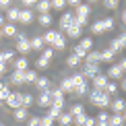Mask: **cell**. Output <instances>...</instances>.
Instances as JSON below:
<instances>
[{
	"mask_svg": "<svg viewBox=\"0 0 126 126\" xmlns=\"http://www.w3.org/2000/svg\"><path fill=\"white\" fill-rule=\"evenodd\" d=\"M27 68H29V60L25 58V56H21V58H15V70L25 72Z\"/></svg>",
	"mask_w": 126,
	"mask_h": 126,
	"instance_id": "5bb4252c",
	"label": "cell"
},
{
	"mask_svg": "<svg viewBox=\"0 0 126 126\" xmlns=\"http://www.w3.org/2000/svg\"><path fill=\"white\" fill-rule=\"evenodd\" d=\"M4 21H8V23H17V21H19V8L17 6H10L8 10H6V19H4Z\"/></svg>",
	"mask_w": 126,
	"mask_h": 126,
	"instance_id": "9a60e30c",
	"label": "cell"
},
{
	"mask_svg": "<svg viewBox=\"0 0 126 126\" xmlns=\"http://www.w3.org/2000/svg\"><path fill=\"white\" fill-rule=\"evenodd\" d=\"M27 126H41L39 116H31V118H29V122H27Z\"/></svg>",
	"mask_w": 126,
	"mask_h": 126,
	"instance_id": "f6af8a7d",
	"label": "cell"
},
{
	"mask_svg": "<svg viewBox=\"0 0 126 126\" xmlns=\"http://www.w3.org/2000/svg\"><path fill=\"white\" fill-rule=\"evenodd\" d=\"M10 60H15V52L13 50L0 52V62H2V64H6V62H10Z\"/></svg>",
	"mask_w": 126,
	"mask_h": 126,
	"instance_id": "4316f807",
	"label": "cell"
},
{
	"mask_svg": "<svg viewBox=\"0 0 126 126\" xmlns=\"http://www.w3.org/2000/svg\"><path fill=\"white\" fill-rule=\"evenodd\" d=\"M50 48L54 50V52H56V50H64V48H66V35H62L60 31H58V37L54 39V44H52Z\"/></svg>",
	"mask_w": 126,
	"mask_h": 126,
	"instance_id": "7c38bea8",
	"label": "cell"
},
{
	"mask_svg": "<svg viewBox=\"0 0 126 126\" xmlns=\"http://www.w3.org/2000/svg\"><path fill=\"white\" fill-rule=\"evenodd\" d=\"M72 93H77V95H85V93H87V83H83V85H77Z\"/></svg>",
	"mask_w": 126,
	"mask_h": 126,
	"instance_id": "60d3db41",
	"label": "cell"
},
{
	"mask_svg": "<svg viewBox=\"0 0 126 126\" xmlns=\"http://www.w3.org/2000/svg\"><path fill=\"white\" fill-rule=\"evenodd\" d=\"M29 48L31 50H44V39H41V35H33V37L29 39Z\"/></svg>",
	"mask_w": 126,
	"mask_h": 126,
	"instance_id": "2e32d148",
	"label": "cell"
},
{
	"mask_svg": "<svg viewBox=\"0 0 126 126\" xmlns=\"http://www.w3.org/2000/svg\"><path fill=\"white\" fill-rule=\"evenodd\" d=\"M62 112H64V110H62V106H50V108H48V116H50V118H54V120L58 118Z\"/></svg>",
	"mask_w": 126,
	"mask_h": 126,
	"instance_id": "f1b7e54d",
	"label": "cell"
},
{
	"mask_svg": "<svg viewBox=\"0 0 126 126\" xmlns=\"http://www.w3.org/2000/svg\"><path fill=\"white\" fill-rule=\"evenodd\" d=\"M41 52H44V54H41V58H46V60L50 62V60H52V56H54V50H52L50 46H48V48H44Z\"/></svg>",
	"mask_w": 126,
	"mask_h": 126,
	"instance_id": "f35d334b",
	"label": "cell"
},
{
	"mask_svg": "<svg viewBox=\"0 0 126 126\" xmlns=\"http://www.w3.org/2000/svg\"><path fill=\"white\" fill-rule=\"evenodd\" d=\"M0 126H4V124H2V122H0Z\"/></svg>",
	"mask_w": 126,
	"mask_h": 126,
	"instance_id": "680465c9",
	"label": "cell"
},
{
	"mask_svg": "<svg viewBox=\"0 0 126 126\" xmlns=\"http://www.w3.org/2000/svg\"><path fill=\"white\" fill-rule=\"evenodd\" d=\"M66 35H68V37H79V35H81V27L75 25V19H72V25L66 29Z\"/></svg>",
	"mask_w": 126,
	"mask_h": 126,
	"instance_id": "d4e9b609",
	"label": "cell"
},
{
	"mask_svg": "<svg viewBox=\"0 0 126 126\" xmlns=\"http://www.w3.org/2000/svg\"><path fill=\"white\" fill-rule=\"evenodd\" d=\"M97 75H99V64H83V77H85V81L97 77Z\"/></svg>",
	"mask_w": 126,
	"mask_h": 126,
	"instance_id": "8992f818",
	"label": "cell"
},
{
	"mask_svg": "<svg viewBox=\"0 0 126 126\" xmlns=\"http://www.w3.org/2000/svg\"><path fill=\"white\" fill-rule=\"evenodd\" d=\"M89 99H91V103H93V106H97V108H108V106H110V101H112V97H110L108 93H103V91H95V89L89 93Z\"/></svg>",
	"mask_w": 126,
	"mask_h": 126,
	"instance_id": "6da1fadb",
	"label": "cell"
},
{
	"mask_svg": "<svg viewBox=\"0 0 126 126\" xmlns=\"http://www.w3.org/2000/svg\"><path fill=\"white\" fill-rule=\"evenodd\" d=\"M23 6L27 10H31V6H35V2H33V0H23Z\"/></svg>",
	"mask_w": 126,
	"mask_h": 126,
	"instance_id": "c3c4849f",
	"label": "cell"
},
{
	"mask_svg": "<svg viewBox=\"0 0 126 126\" xmlns=\"http://www.w3.org/2000/svg\"><path fill=\"white\" fill-rule=\"evenodd\" d=\"M72 122H75L77 126H83V122H85V114H83V116H77V118H72Z\"/></svg>",
	"mask_w": 126,
	"mask_h": 126,
	"instance_id": "bcb514c9",
	"label": "cell"
},
{
	"mask_svg": "<svg viewBox=\"0 0 126 126\" xmlns=\"http://www.w3.org/2000/svg\"><path fill=\"white\" fill-rule=\"evenodd\" d=\"M106 77H110L112 81L120 79V77H122V70H120V66H118V64H112V66L108 68V75H106Z\"/></svg>",
	"mask_w": 126,
	"mask_h": 126,
	"instance_id": "ac0fdd59",
	"label": "cell"
},
{
	"mask_svg": "<svg viewBox=\"0 0 126 126\" xmlns=\"http://www.w3.org/2000/svg\"><path fill=\"white\" fill-rule=\"evenodd\" d=\"M6 106L10 110H17V108H23V93H15V91H10V95L6 97Z\"/></svg>",
	"mask_w": 126,
	"mask_h": 126,
	"instance_id": "3957f363",
	"label": "cell"
},
{
	"mask_svg": "<svg viewBox=\"0 0 126 126\" xmlns=\"http://www.w3.org/2000/svg\"><path fill=\"white\" fill-rule=\"evenodd\" d=\"M116 91H118V85H116V81H108V85H106V89H103V93H108V95L112 97Z\"/></svg>",
	"mask_w": 126,
	"mask_h": 126,
	"instance_id": "d6a6232c",
	"label": "cell"
},
{
	"mask_svg": "<svg viewBox=\"0 0 126 126\" xmlns=\"http://www.w3.org/2000/svg\"><path fill=\"white\" fill-rule=\"evenodd\" d=\"M83 126H95V118H89V116H85V122H83Z\"/></svg>",
	"mask_w": 126,
	"mask_h": 126,
	"instance_id": "7dc6e473",
	"label": "cell"
},
{
	"mask_svg": "<svg viewBox=\"0 0 126 126\" xmlns=\"http://www.w3.org/2000/svg\"><path fill=\"white\" fill-rule=\"evenodd\" d=\"M58 37V31H54V29H50V31H46L44 35H41V39H44V44H54V39Z\"/></svg>",
	"mask_w": 126,
	"mask_h": 126,
	"instance_id": "603a6c76",
	"label": "cell"
},
{
	"mask_svg": "<svg viewBox=\"0 0 126 126\" xmlns=\"http://www.w3.org/2000/svg\"><path fill=\"white\" fill-rule=\"evenodd\" d=\"M39 122H41V126H54V118H50V116H39Z\"/></svg>",
	"mask_w": 126,
	"mask_h": 126,
	"instance_id": "ab89813d",
	"label": "cell"
},
{
	"mask_svg": "<svg viewBox=\"0 0 126 126\" xmlns=\"http://www.w3.org/2000/svg\"><path fill=\"white\" fill-rule=\"evenodd\" d=\"M95 126H108V120H95Z\"/></svg>",
	"mask_w": 126,
	"mask_h": 126,
	"instance_id": "f5cc1de1",
	"label": "cell"
},
{
	"mask_svg": "<svg viewBox=\"0 0 126 126\" xmlns=\"http://www.w3.org/2000/svg\"><path fill=\"white\" fill-rule=\"evenodd\" d=\"M58 122H60V126H68V124L72 122V116L68 112H62L60 116H58Z\"/></svg>",
	"mask_w": 126,
	"mask_h": 126,
	"instance_id": "4dcf8cb0",
	"label": "cell"
},
{
	"mask_svg": "<svg viewBox=\"0 0 126 126\" xmlns=\"http://www.w3.org/2000/svg\"><path fill=\"white\" fill-rule=\"evenodd\" d=\"M31 21H33V10L19 8V23H23V25H29Z\"/></svg>",
	"mask_w": 126,
	"mask_h": 126,
	"instance_id": "30bf717a",
	"label": "cell"
},
{
	"mask_svg": "<svg viewBox=\"0 0 126 126\" xmlns=\"http://www.w3.org/2000/svg\"><path fill=\"white\" fill-rule=\"evenodd\" d=\"M103 6H106L108 10H114V8H118V2H116V0H106Z\"/></svg>",
	"mask_w": 126,
	"mask_h": 126,
	"instance_id": "ee69618b",
	"label": "cell"
},
{
	"mask_svg": "<svg viewBox=\"0 0 126 126\" xmlns=\"http://www.w3.org/2000/svg\"><path fill=\"white\" fill-rule=\"evenodd\" d=\"M58 89H60L62 93H72V91H75V83H72V79H70V77H68V79H62Z\"/></svg>",
	"mask_w": 126,
	"mask_h": 126,
	"instance_id": "8fae6325",
	"label": "cell"
},
{
	"mask_svg": "<svg viewBox=\"0 0 126 126\" xmlns=\"http://www.w3.org/2000/svg\"><path fill=\"white\" fill-rule=\"evenodd\" d=\"M72 15H75V19L83 21V23H87V17H89V6H87V4H79V6H77V13H72Z\"/></svg>",
	"mask_w": 126,
	"mask_h": 126,
	"instance_id": "9c48e42d",
	"label": "cell"
},
{
	"mask_svg": "<svg viewBox=\"0 0 126 126\" xmlns=\"http://www.w3.org/2000/svg\"><path fill=\"white\" fill-rule=\"evenodd\" d=\"M72 19H75V15H72L70 10L62 13V17H60V29H62V31H66V29L72 25Z\"/></svg>",
	"mask_w": 126,
	"mask_h": 126,
	"instance_id": "ba28073f",
	"label": "cell"
},
{
	"mask_svg": "<svg viewBox=\"0 0 126 126\" xmlns=\"http://www.w3.org/2000/svg\"><path fill=\"white\" fill-rule=\"evenodd\" d=\"M66 64L75 68V66H79V64H81V58H79V56H75V54H70V56L66 58Z\"/></svg>",
	"mask_w": 126,
	"mask_h": 126,
	"instance_id": "d590c367",
	"label": "cell"
},
{
	"mask_svg": "<svg viewBox=\"0 0 126 126\" xmlns=\"http://www.w3.org/2000/svg\"><path fill=\"white\" fill-rule=\"evenodd\" d=\"M112 60H114V52H110V50L99 52V62H112Z\"/></svg>",
	"mask_w": 126,
	"mask_h": 126,
	"instance_id": "1f68e13d",
	"label": "cell"
},
{
	"mask_svg": "<svg viewBox=\"0 0 126 126\" xmlns=\"http://www.w3.org/2000/svg\"><path fill=\"white\" fill-rule=\"evenodd\" d=\"M0 103H2V101H0Z\"/></svg>",
	"mask_w": 126,
	"mask_h": 126,
	"instance_id": "91938a15",
	"label": "cell"
},
{
	"mask_svg": "<svg viewBox=\"0 0 126 126\" xmlns=\"http://www.w3.org/2000/svg\"><path fill=\"white\" fill-rule=\"evenodd\" d=\"M10 81L17 83V85H25V81H23V72H19V70H15L13 75H10Z\"/></svg>",
	"mask_w": 126,
	"mask_h": 126,
	"instance_id": "836d02e7",
	"label": "cell"
},
{
	"mask_svg": "<svg viewBox=\"0 0 126 126\" xmlns=\"http://www.w3.org/2000/svg\"><path fill=\"white\" fill-rule=\"evenodd\" d=\"M122 124H124V116H122V114L108 116V126H122Z\"/></svg>",
	"mask_w": 126,
	"mask_h": 126,
	"instance_id": "d6986e66",
	"label": "cell"
},
{
	"mask_svg": "<svg viewBox=\"0 0 126 126\" xmlns=\"http://www.w3.org/2000/svg\"><path fill=\"white\" fill-rule=\"evenodd\" d=\"M95 120H108V114L106 112H99V116H95Z\"/></svg>",
	"mask_w": 126,
	"mask_h": 126,
	"instance_id": "816d5d0a",
	"label": "cell"
},
{
	"mask_svg": "<svg viewBox=\"0 0 126 126\" xmlns=\"http://www.w3.org/2000/svg\"><path fill=\"white\" fill-rule=\"evenodd\" d=\"M68 114H70L72 118H77V116H83V114H85V108H83L81 103H75V106H72V110H70Z\"/></svg>",
	"mask_w": 126,
	"mask_h": 126,
	"instance_id": "f546056e",
	"label": "cell"
},
{
	"mask_svg": "<svg viewBox=\"0 0 126 126\" xmlns=\"http://www.w3.org/2000/svg\"><path fill=\"white\" fill-rule=\"evenodd\" d=\"M4 25V17H2V13H0V27Z\"/></svg>",
	"mask_w": 126,
	"mask_h": 126,
	"instance_id": "11a10c76",
	"label": "cell"
},
{
	"mask_svg": "<svg viewBox=\"0 0 126 126\" xmlns=\"http://www.w3.org/2000/svg\"><path fill=\"white\" fill-rule=\"evenodd\" d=\"M35 8L39 10V15L50 13V0H39V2H35Z\"/></svg>",
	"mask_w": 126,
	"mask_h": 126,
	"instance_id": "484cf974",
	"label": "cell"
},
{
	"mask_svg": "<svg viewBox=\"0 0 126 126\" xmlns=\"http://www.w3.org/2000/svg\"><path fill=\"white\" fill-rule=\"evenodd\" d=\"M77 46H79V48H81L83 52H89V50L93 48V39H91V37H85V39H81V41H79Z\"/></svg>",
	"mask_w": 126,
	"mask_h": 126,
	"instance_id": "83f0119b",
	"label": "cell"
},
{
	"mask_svg": "<svg viewBox=\"0 0 126 126\" xmlns=\"http://www.w3.org/2000/svg\"><path fill=\"white\" fill-rule=\"evenodd\" d=\"M13 118L17 120V122H23V120H27V110L25 108H17V110H13Z\"/></svg>",
	"mask_w": 126,
	"mask_h": 126,
	"instance_id": "44dd1931",
	"label": "cell"
},
{
	"mask_svg": "<svg viewBox=\"0 0 126 126\" xmlns=\"http://www.w3.org/2000/svg\"><path fill=\"white\" fill-rule=\"evenodd\" d=\"M93 33H103V31H110V29H114V19L112 17H106V19H99L93 23Z\"/></svg>",
	"mask_w": 126,
	"mask_h": 126,
	"instance_id": "7a4b0ae2",
	"label": "cell"
},
{
	"mask_svg": "<svg viewBox=\"0 0 126 126\" xmlns=\"http://www.w3.org/2000/svg\"><path fill=\"white\" fill-rule=\"evenodd\" d=\"M106 85H108V77H106V75L99 72L97 77H93V89H95V91H103Z\"/></svg>",
	"mask_w": 126,
	"mask_h": 126,
	"instance_id": "52a82bcc",
	"label": "cell"
},
{
	"mask_svg": "<svg viewBox=\"0 0 126 126\" xmlns=\"http://www.w3.org/2000/svg\"><path fill=\"white\" fill-rule=\"evenodd\" d=\"M2 87H4V83H2V81H0V89H2Z\"/></svg>",
	"mask_w": 126,
	"mask_h": 126,
	"instance_id": "9f6ffc18",
	"label": "cell"
},
{
	"mask_svg": "<svg viewBox=\"0 0 126 126\" xmlns=\"http://www.w3.org/2000/svg\"><path fill=\"white\" fill-rule=\"evenodd\" d=\"M23 81H25V85L35 83V81H37V72H35V70H29V68H27V70L23 72Z\"/></svg>",
	"mask_w": 126,
	"mask_h": 126,
	"instance_id": "cb8c5ba5",
	"label": "cell"
},
{
	"mask_svg": "<svg viewBox=\"0 0 126 126\" xmlns=\"http://www.w3.org/2000/svg\"><path fill=\"white\" fill-rule=\"evenodd\" d=\"M124 46H126V35H120V37H116V39H112L110 41V52H120V50H124Z\"/></svg>",
	"mask_w": 126,
	"mask_h": 126,
	"instance_id": "5b68a950",
	"label": "cell"
},
{
	"mask_svg": "<svg viewBox=\"0 0 126 126\" xmlns=\"http://www.w3.org/2000/svg\"><path fill=\"white\" fill-rule=\"evenodd\" d=\"M8 95H10V89L4 85L2 89H0V101H6V97H8Z\"/></svg>",
	"mask_w": 126,
	"mask_h": 126,
	"instance_id": "7bdbcfd3",
	"label": "cell"
},
{
	"mask_svg": "<svg viewBox=\"0 0 126 126\" xmlns=\"http://www.w3.org/2000/svg\"><path fill=\"white\" fill-rule=\"evenodd\" d=\"M35 87H37L41 93H44V91H50V81H48L46 77H37V81H35Z\"/></svg>",
	"mask_w": 126,
	"mask_h": 126,
	"instance_id": "ffe728a7",
	"label": "cell"
},
{
	"mask_svg": "<svg viewBox=\"0 0 126 126\" xmlns=\"http://www.w3.org/2000/svg\"><path fill=\"white\" fill-rule=\"evenodd\" d=\"M37 106H39V108H50V106H52L50 91H44V93H39V97H37Z\"/></svg>",
	"mask_w": 126,
	"mask_h": 126,
	"instance_id": "4fadbf2b",
	"label": "cell"
},
{
	"mask_svg": "<svg viewBox=\"0 0 126 126\" xmlns=\"http://www.w3.org/2000/svg\"><path fill=\"white\" fill-rule=\"evenodd\" d=\"M0 8H10V0H0Z\"/></svg>",
	"mask_w": 126,
	"mask_h": 126,
	"instance_id": "681fc988",
	"label": "cell"
},
{
	"mask_svg": "<svg viewBox=\"0 0 126 126\" xmlns=\"http://www.w3.org/2000/svg\"><path fill=\"white\" fill-rule=\"evenodd\" d=\"M29 106H33V95H29V93H23V108L27 110Z\"/></svg>",
	"mask_w": 126,
	"mask_h": 126,
	"instance_id": "74e56055",
	"label": "cell"
},
{
	"mask_svg": "<svg viewBox=\"0 0 126 126\" xmlns=\"http://www.w3.org/2000/svg\"><path fill=\"white\" fill-rule=\"evenodd\" d=\"M50 8L64 10V8H66V0H52V2H50Z\"/></svg>",
	"mask_w": 126,
	"mask_h": 126,
	"instance_id": "e575fe53",
	"label": "cell"
},
{
	"mask_svg": "<svg viewBox=\"0 0 126 126\" xmlns=\"http://www.w3.org/2000/svg\"><path fill=\"white\" fill-rule=\"evenodd\" d=\"M39 23L41 25H46V27H48V25H52V17H50V13H44V15H39Z\"/></svg>",
	"mask_w": 126,
	"mask_h": 126,
	"instance_id": "8d00e7d4",
	"label": "cell"
},
{
	"mask_svg": "<svg viewBox=\"0 0 126 126\" xmlns=\"http://www.w3.org/2000/svg\"><path fill=\"white\" fill-rule=\"evenodd\" d=\"M4 72H6V64H2V62H0V75H4Z\"/></svg>",
	"mask_w": 126,
	"mask_h": 126,
	"instance_id": "db71d44e",
	"label": "cell"
},
{
	"mask_svg": "<svg viewBox=\"0 0 126 126\" xmlns=\"http://www.w3.org/2000/svg\"><path fill=\"white\" fill-rule=\"evenodd\" d=\"M0 37H2V31H0Z\"/></svg>",
	"mask_w": 126,
	"mask_h": 126,
	"instance_id": "6f0895ef",
	"label": "cell"
},
{
	"mask_svg": "<svg viewBox=\"0 0 126 126\" xmlns=\"http://www.w3.org/2000/svg\"><path fill=\"white\" fill-rule=\"evenodd\" d=\"M66 4H68V6H72V8H77V6H79V4H81V2H79V0H68Z\"/></svg>",
	"mask_w": 126,
	"mask_h": 126,
	"instance_id": "f907efd6",
	"label": "cell"
},
{
	"mask_svg": "<svg viewBox=\"0 0 126 126\" xmlns=\"http://www.w3.org/2000/svg\"><path fill=\"white\" fill-rule=\"evenodd\" d=\"M17 52H21V54H29V52H31L29 37L25 33H17Z\"/></svg>",
	"mask_w": 126,
	"mask_h": 126,
	"instance_id": "277c9868",
	"label": "cell"
},
{
	"mask_svg": "<svg viewBox=\"0 0 126 126\" xmlns=\"http://www.w3.org/2000/svg\"><path fill=\"white\" fill-rule=\"evenodd\" d=\"M0 31H2V35H8V37L17 35V27H15L13 23H4L2 27H0Z\"/></svg>",
	"mask_w": 126,
	"mask_h": 126,
	"instance_id": "7402d4cb",
	"label": "cell"
},
{
	"mask_svg": "<svg viewBox=\"0 0 126 126\" xmlns=\"http://www.w3.org/2000/svg\"><path fill=\"white\" fill-rule=\"evenodd\" d=\"M110 108H112L114 114H122L124 112V99H112L110 101Z\"/></svg>",
	"mask_w": 126,
	"mask_h": 126,
	"instance_id": "e0dca14e",
	"label": "cell"
},
{
	"mask_svg": "<svg viewBox=\"0 0 126 126\" xmlns=\"http://www.w3.org/2000/svg\"><path fill=\"white\" fill-rule=\"evenodd\" d=\"M35 66H37V68H41V70H44V68H48V66H50V62L46 60V58H41V56H39V58H37V62H35Z\"/></svg>",
	"mask_w": 126,
	"mask_h": 126,
	"instance_id": "b9f144b4",
	"label": "cell"
}]
</instances>
